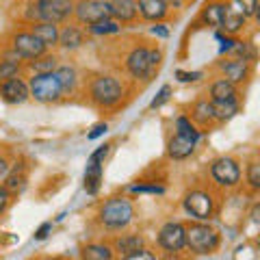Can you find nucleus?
Returning a JSON list of instances; mask_svg holds the SVG:
<instances>
[{"label":"nucleus","mask_w":260,"mask_h":260,"mask_svg":"<svg viewBox=\"0 0 260 260\" xmlns=\"http://www.w3.org/2000/svg\"><path fill=\"white\" fill-rule=\"evenodd\" d=\"M85 44V30L78 24H68L65 28H59V46L63 50H78Z\"/></svg>","instance_id":"f3484780"},{"label":"nucleus","mask_w":260,"mask_h":260,"mask_svg":"<svg viewBox=\"0 0 260 260\" xmlns=\"http://www.w3.org/2000/svg\"><path fill=\"white\" fill-rule=\"evenodd\" d=\"M152 35H156L160 39H167L169 37V30H167L165 24H156V26H152Z\"/></svg>","instance_id":"c03bdc74"},{"label":"nucleus","mask_w":260,"mask_h":260,"mask_svg":"<svg viewBox=\"0 0 260 260\" xmlns=\"http://www.w3.org/2000/svg\"><path fill=\"white\" fill-rule=\"evenodd\" d=\"M107 130H109L107 124H95V126L91 128V133L87 135V139H89V141H93V139H98V137H102L104 133H107Z\"/></svg>","instance_id":"79ce46f5"},{"label":"nucleus","mask_w":260,"mask_h":260,"mask_svg":"<svg viewBox=\"0 0 260 260\" xmlns=\"http://www.w3.org/2000/svg\"><path fill=\"white\" fill-rule=\"evenodd\" d=\"M111 247L119 256H130L143 247V237H139V234H121L119 239L113 241Z\"/></svg>","instance_id":"393cba45"},{"label":"nucleus","mask_w":260,"mask_h":260,"mask_svg":"<svg viewBox=\"0 0 260 260\" xmlns=\"http://www.w3.org/2000/svg\"><path fill=\"white\" fill-rule=\"evenodd\" d=\"M0 241H3V234H0Z\"/></svg>","instance_id":"de8ad7c7"},{"label":"nucleus","mask_w":260,"mask_h":260,"mask_svg":"<svg viewBox=\"0 0 260 260\" xmlns=\"http://www.w3.org/2000/svg\"><path fill=\"white\" fill-rule=\"evenodd\" d=\"M162 63V52L158 48L148 46H135L126 56V70L128 74L137 80H152Z\"/></svg>","instance_id":"f257e3e1"},{"label":"nucleus","mask_w":260,"mask_h":260,"mask_svg":"<svg viewBox=\"0 0 260 260\" xmlns=\"http://www.w3.org/2000/svg\"><path fill=\"white\" fill-rule=\"evenodd\" d=\"M26 85H28L30 98H35V100L42 104L59 102L63 98L59 78L54 76V72H50V74H32Z\"/></svg>","instance_id":"39448f33"},{"label":"nucleus","mask_w":260,"mask_h":260,"mask_svg":"<svg viewBox=\"0 0 260 260\" xmlns=\"http://www.w3.org/2000/svg\"><path fill=\"white\" fill-rule=\"evenodd\" d=\"M213 113H215V121H228L239 113V100L232 102H213Z\"/></svg>","instance_id":"c756f323"},{"label":"nucleus","mask_w":260,"mask_h":260,"mask_svg":"<svg viewBox=\"0 0 260 260\" xmlns=\"http://www.w3.org/2000/svg\"><path fill=\"white\" fill-rule=\"evenodd\" d=\"M137 11L143 20L160 22L169 15V5L165 0H137Z\"/></svg>","instance_id":"2eb2a0df"},{"label":"nucleus","mask_w":260,"mask_h":260,"mask_svg":"<svg viewBox=\"0 0 260 260\" xmlns=\"http://www.w3.org/2000/svg\"><path fill=\"white\" fill-rule=\"evenodd\" d=\"M89 98H91V102L98 104V107L111 109L115 104H119L121 98H124V85L115 76L102 74L91 80V85H89Z\"/></svg>","instance_id":"20e7f679"},{"label":"nucleus","mask_w":260,"mask_h":260,"mask_svg":"<svg viewBox=\"0 0 260 260\" xmlns=\"http://www.w3.org/2000/svg\"><path fill=\"white\" fill-rule=\"evenodd\" d=\"M20 74V56H9V59H0V83L3 80L15 78Z\"/></svg>","instance_id":"473e14b6"},{"label":"nucleus","mask_w":260,"mask_h":260,"mask_svg":"<svg viewBox=\"0 0 260 260\" xmlns=\"http://www.w3.org/2000/svg\"><path fill=\"white\" fill-rule=\"evenodd\" d=\"M176 78L180 80V83H195V80L202 78V72H182V70H178Z\"/></svg>","instance_id":"58836bf2"},{"label":"nucleus","mask_w":260,"mask_h":260,"mask_svg":"<svg viewBox=\"0 0 260 260\" xmlns=\"http://www.w3.org/2000/svg\"><path fill=\"white\" fill-rule=\"evenodd\" d=\"M9 204H11V195H9V191H7L5 186H0V215H3L5 210L9 208Z\"/></svg>","instance_id":"a19ab883"},{"label":"nucleus","mask_w":260,"mask_h":260,"mask_svg":"<svg viewBox=\"0 0 260 260\" xmlns=\"http://www.w3.org/2000/svg\"><path fill=\"white\" fill-rule=\"evenodd\" d=\"M26 182H28V174H26V165H18L15 162V167L13 169H9L7 172V176H5V189L9 191V195H18V193H22L24 189H26Z\"/></svg>","instance_id":"a211bd4d"},{"label":"nucleus","mask_w":260,"mask_h":260,"mask_svg":"<svg viewBox=\"0 0 260 260\" xmlns=\"http://www.w3.org/2000/svg\"><path fill=\"white\" fill-rule=\"evenodd\" d=\"M130 191L133 193H156V195H162L165 193V186H160V184H135V186H130Z\"/></svg>","instance_id":"e433bc0d"},{"label":"nucleus","mask_w":260,"mask_h":260,"mask_svg":"<svg viewBox=\"0 0 260 260\" xmlns=\"http://www.w3.org/2000/svg\"><path fill=\"white\" fill-rule=\"evenodd\" d=\"M247 184L251 191H258L260 189V162L258 160H251L247 165Z\"/></svg>","instance_id":"72a5a7b5"},{"label":"nucleus","mask_w":260,"mask_h":260,"mask_svg":"<svg viewBox=\"0 0 260 260\" xmlns=\"http://www.w3.org/2000/svg\"><path fill=\"white\" fill-rule=\"evenodd\" d=\"M193 152H195V143L189 141V139H184V137H180V135H174L172 139H169V143H167V154L174 160L189 158Z\"/></svg>","instance_id":"5701e85b"},{"label":"nucleus","mask_w":260,"mask_h":260,"mask_svg":"<svg viewBox=\"0 0 260 260\" xmlns=\"http://www.w3.org/2000/svg\"><path fill=\"white\" fill-rule=\"evenodd\" d=\"M176 135H180V137H184V139H189L193 143H198L200 137H202L198 126H195L186 115H180V117L176 119Z\"/></svg>","instance_id":"c85d7f7f"},{"label":"nucleus","mask_w":260,"mask_h":260,"mask_svg":"<svg viewBox=\"0 0 260 260\" xmlns=\"http://www.w3.org/2000/svg\"><path fill=\"white\" fill-rule=\"evenodd\" d=\"M221 37V35H219ZM234 42H237V39L234 37H230V35H225V37H221V48H219V52H230L232 50V46H234Z\"/></svg>","instance_id":"37998d69"},{"label":"nucleus","mask_w":260,"mask_h":260,"mask_svg":"<svg viewBox=\"0 0 260 260\" xmlns=\"http://www.w3.org/2000/svg\"><path fill=\"white\" fill-rule=\"evenodd\" d=\"M232 100H239L237 85L225 78H217L210 85V102H232Z\"/></svg>","instance_id":"aec40b11"},{"label":"nucleus","mask_w":260,"mask_h":260,"mask_svg":"<svg viewBox=\"0 0 260 260\" xmlns=\"http://www.w3.org/2000/svg\"><path fill=\"white\" fill-rule=\"evenodd\" d=\"M245 26H247V18H245V15H243L234 5H232V7L228 5V7H225L223 22H221V26H219V28H223V30H225V35L237 37Z\"/></svg>","instance_id":"6ab92c4d"},{"label":"nucleus","mask_w":260,"mask_h":260,"mask_svg":"<svg viewBox=\"0 0 260 260\" xmlns=\"http://www.w3.org/2000/svg\"><path fill=\"white\" fill-rule=\"evenodd\" d=\"M111 152V145L104 143L100 145L95 152H91V156H89L87 160V169H85V191L89 195H95L98 191H100L102 186V165L104 160H107Z\"/></svg>","instance_id":"1a4fd4ad"},{"label":"nucleus","mask_w":260,"mask_h":260,"mask_svg":"<svg viewBox=\"0 0 260 260\" xmlns=\"http://www.w3.org/2000/svg\"><path fill=\"white\" fill-rule=\"evenodd\" d=\"M0 98H3L7 104H24L30 98L28 85L24 83L20 76L3 80V83H0Z\"/></svg>","instance_id":"ddd939ff"},{"label":"nucleus","mask_w":260,"mask_h":260,"mask_svg":"<svg viewBox=\"0 0 260 260\" xmlns=\"http://www.w3.org/2000/svg\"><path fill=\"white\" fill-rule=\"evenodd\" d=\"M124 260H158V258H156V254H154V251L141 247L139 251H135V254L124 256Z\"/></svg>","instance_id":"4c0bfd02"},{"label":"nucleus","mask_w":260,"mask_h":260,"mask_svg":"<svg viewBox=\"0 0 260 260\" xmlns=\"http://www.w3.org/2000/svg\"><path fill=\"white\" fill-rule=\"evenodd\" d=\"M182 206L186 215H191L198 221H208L215 215V198L204 189H193L184 195Z\"/></svg>","instance_id":"0eeeda50"},{"label":"nucleus","mask_w":260,"mask_h":260,"mask_svg":"<svg viewBox=\"0 0 260 260\" xmlns=\"http://www.w3.org/2000/svg\"><path fill=\"white\" fill-rule=\"evenodd\" d=\"M165 3H167V5H174V7H180L184 0H165Z\"/></svg>","instance_id":"49530a36"},{"label":"nucleus","mask_w":260,"mask_h":260,"mask_svg":"<svg viewBox=\"0 0 260 260\" xmlns=\"http://www.w3.org/2000/svg\"><path fill=\"white\" fill-rule=\"evenodd\" d=\"M74 15L78 24H87V26H91L100 20L113 18L109 0H78L74 5Z\"/></svg>","instance_id":"9b49d317"},{"label":"nucleus","mask_w":260,"mask_h":260,"mask_svg":"<svg viewBox=\"0 0 260 260\" xmlns=\"http://www.w3.org/2000/svg\"><path fill=\"white\" fill-rule=\"evenodd\" d=\"M32 5H35L37 22L61 24L74 15L76 0H32Z\"/></svg>","instance_id":"423d86ee"},{"label":"nucleus","mask_w":260,"mask_h":260,"mask_svg":"<svg viewBox=\"0 0 260 260\" xmlns=\"http://www.w3.org/2000/svg\"><path fill=\"white\" fill-rule=\"evenodd\" d=\"M109 7H111V15L113 20H117L119 24L124 22H133L137 20V0H109Z\"/></svg>","instance_id":"412c9836"},{"label":"nucleus","mask_w":260,"mask_h":260,"mask_svg":"<svg viewBox=\"0 0 260 260\" xmlns=\"http://www.w3.org/2000/svg\"><path fill=\"white\" fill-rule=\"evenodd\" d=\"M87 30L91 32V35H115V32L121 30V24L117 20H100V22H95L91 24V26H87Z\"/></svg>","instance_id":"2f4dec72"},{"label":"nucleus","mask_w":260,"mask_h":260,"mask_svg":"<svg viewBox=\"0 0 260 260\" xmlns=\"http://www.w3.org/2000/svg\"><path fill=\"white\" fill-rule=\"evenodd\" d=\"M219 72H221V78L230 80V83H245L251 76V63L243 61V59H225L219 63Z\"/></svg>","instance_id":"4468645a"},{"label":"nucleus","mask_w":260,"mask_h":260,"mask_svg":"<svg viewBox=\"0 0 260 260\" xmlns=\"http://www.w3.org/2000/svg\"><path fill=\"white\" fill-rule=\"evenodd\" d=\"M98 219L107 230H121L135 219V206L128 198H111L102 204Z\"/></svg>","instance_id":"f03ea898"},{"label":"nucleus","mask_w":260,"mask_h":260,"mask_svg":"<svg viewBox=\"0 0 260 260\" xmlns=\"http://www.w3.org/2000/svg\"><path fill=\"white\" fill-rule=\"evenodd\" d=\"M115 251L107 243H89L80 249V260H113Z\"/></svg>","instance_id":"bb28decb"},{"label":"nucleus","mask_w":260,"mask_h":260,"mask_svg":"<svg viewBox=\"0 0 260 260\" xmlns=\"http://www.w3.org/2000/svg\"><path fill=\"white\" fill-rule=\"evenodd\" d=\"M50 232H52V223H50V221L42 223V225H39L37 230H35V241H44V239H46Z\"/></svg>","instance_id":"ea45409f"},{"label":"nucleus","mask_w":260,"mask_h":260,"mask_svg":"<svg viewBox=\"0 0 260 260\" xmlns=\"http://www.w3.org/2000/svg\"><path fill=\"white\" fill-rule=\"evenodd\" d=\"M191 119H193V124L195 126H210L215 121V113H213V102L210 100H198L191 107Z\"/></svg>","instance_id":"b1692460"},{"label":"nucleus","mask_w":260,"mask_h":260,"mask_svg":"<svg viewBox=\"0 0 260 260\" xmlns=\"http://www.w3.org/2000/svg\"><path fill=\"white\" fill-rule=\"evenodd\" d=\"M54 76L59 78V85H61L63 95L74 93V89L78 85V74H76V70L72 68V65H59V68L54 70Z\"/></svg>","instance_id":"a878e982"},{"label":"nucleus","mask_w":260,"mask_h":260,"mask_svg":"<svg viewBox=\"0 0 260 260\" xmlns=\"http://www.w3.org/2000/svg\"><path fill=\"white\" fill-rule=\"evenodd\" d=\"M28 68L32 70V74H50V72L59 68V59L54 54H42L37 59H32L28 63Z\"/></svg>","instance_id":"cd10ccee"},{"label":"nucleus","mask_w":260,"mask_h":260,"mask_svg":"<svg viewBox=\"0 0 260 260\" xmlns=\"http://www.w3.org/2000/svg\"><path fill=\"white\" fill-rule=\"evenodd\" d=\"M210 176H213L215 184H219L221 189H234V186H239L243 172H241V165L237 158L219 156L210 165Z\"/></svg>","instance_id":"6e6552de"},{"label":"nucleus","mask_w":260,"mask_h":260,"mask_svg":"<svg viewBox=\"0 0 260 260\" xmlns=\"http://www.w3.org/2000/svg\"><path fill=\"white\" fill-rule=\"evenodd\" d=\"M169 95H172V87H169V85H162L160 91L156 93V98H154V100L150 102V109H160L162 104L169 100Z\"/></svg>","instance_id":"c9c22d12"},{"label":"nucleus","mask_w":260,"mask_h":260,"mask_svg":"<svg viewBox=\"0 0 260 260\" xmlns=\"http://www.w3.org/2000/svg\"><path fill=\"white\" fill-rule=\"evenodd\" d=\"M234 7H237L247 20L258 15V0H234Z\"/></svg>","instance_id":"f704fd0d"},{"label":"nucleus","mask_w":260,"mask_h":260,"mask_svg":"<svg viewBox=\"0 0 260 260\" xmlns=\"http://www.w3.org/2000/svg\"><path fill=\"white\" fill-rule=\"evenodd\" d=\"M230 54L234 56V59H243V61H247V63H254L256 61V48L251 42H234L232 46V50Z\"/></svg>","instance_id":"7c9ffc66"},{"label":"nucleus","mask_w":260,"mask_h":260,"mask_svg":"<svg viewBox=\"0 0 260 260\" xmlns=\"http://www.w3.org/2000/svg\"><path fill=\"white\" fill-rule=\"evenodd\" d=\"M225 7L228 3H221V0H213L208 3L204 9L200 13V20L206 24V26H213V28H219L223 22V15H225Z\"/></svg>","instance_id":"4be33fe9"},{"label":"nucleus","mask_w":260,"mask_h":260,"mask_svg":"<svg viewBox=\"0 0 260 260\" xmlns=\"http://www.w3.org/2000/svg\"><path fill=\"white\" fill-rule=\"evenodd\" d=\"M11 50L15 56H20V59L32 61V59H37V56L46 54L48 48L39 42L30 30H15L11 35Z\"/></svg>","instance_id":"9d476101"},{"label":"nucleus","mask_w":260,"mask_h":260,"mask_svg":"<svg viewBox=\"0 0 260 260\" xmlns=\"http://www.w3.org/2000/svg\"><path fill=\"white\" fill-rule=\"evenodd\" d=\"M9 169H11V165H9V158H7L5 154H0V178H5Z\"/></svg>","instance_id":"a18cd8bd"},{"label":"nucleus","mask_w":260,"mask_h":260,"mask_svg":"<svg viewBox=\"0 0 260 260\" xmlns=\"http://www.w3.org/2000/svg\"><path fill=\"white\" fill-rule=\"evenodd\" d=\"M30 32L46 48L59 46V24H52V22H32L30 24Z\"/></svg>","instance_id":"dca6fc26"},{"label":"nucleus","mask_w":260,"mask_h":260,"mask_svg":"<svg viewBox=\"0 0 260 260\" xmlns=\"http://www.w3.org/2000/svg\"><path fill=\"white\" fill-rule=\"evenodd\" d=\"M158 245L169 251V254H178L186 247V230L184 223L178 221H167L165 225L158 230Z\"/></svg>","instance_id":"f8f14e48"},{"label":"nucleus","mask_w":260,"mask_h":260,"mask_svg":"<svg viewBox=\"0 0 260 260\" xmlns=\"http://www.w3.org/2000/svg\"><path fill=\"white\" fill-rule=\"evenodd\" d=\"M186 230V247H189L193 254H200V256H206V254H213L219 247V232L215 230L213 225H208L204 221H195L184 225Z\"/></svg>","instance_id":"7ed1b4c3"}]
</instances>
